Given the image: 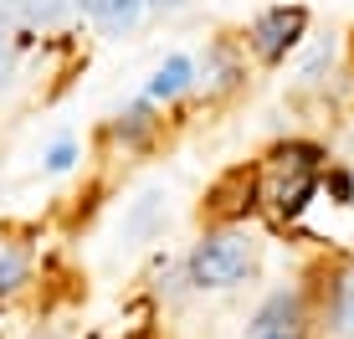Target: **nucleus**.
<instances>
[{"label":"nucleus","instance_id":"nucleus-13","mask_svg":"<svg viewBox=\"0 0 354 339\" xmlns=\"http://www.w3.org/2000/svg\"><path fill=\"white\" fill-rule=\"evenodd\" d=\"M72 154H77V149H72V139H57V144H52V154H46V170H67V165H72Z\"/></svg>","mask_w":354,"mask_h":339},{"label":"nucleus","instance_id":"nucleus-8","mask_svg":"<svg viewBox=\"0 0 354 339\" xmlns=\"http://www.w3.org/2000/svg\"><path fill=\"white\" fill-rule=\"evenodd\" d=\"M190 82H195V62H190V57H169V62L154 72V82H149V93H144V98H149V103H160V98H180Z\"/></svg>","mask_w":354,"mask_h":339},{"label":"nucleus","instance_id":"nucleus-12","mask_svg":"<svg viewBox=\"0 0 354 339\" xmlns=\"http://www.w3.org/2000/svg\"><path fill=\"white\" fill-rule=\"evenodd\" d=\"M10 72H16V36H10V26L0 21V88L10 82Z\"/></svg>","mask_w":354,"mask_h":339},{"label":"nucleus","instance_id":"nucleus-6","mask_svg":"<svg viewBox=\"0 0 354 339\" xmlns=\"http://www.w3.org/2000/svg\"><path fill=\"white\" fill-rule=\"evenodd\" d=\"M82 6H88V16H93L108 36H124V31L139 26V16H144V6H149V0H82Z\"/></svg>","mask_w":354,"mask_h":339},{"label":"nucleus","instance_id":"nucleus-1","mask_svg":"<svg viewBox=\"0 0 354 339\" xmlns=\"http://www.w3.org/2000/svg\"><path fill=\"white\" fill-rule=\"evenodd\" d=\"M252 170H257V205L262 211L272 216V221H298V216L308 211L319 180H324V149L292 139V144H277V149Z\"/></svg>","mask_w":354,"mask_h":339},{"label":"nucleus","instance_id":"nucleus-7","mask_svg":"<svg viewBox=\"0 0 354 339\" xmlns=\"http://www.w3.org/2000/svg\"><path fill=\"white\" fill-rule=\"evenodd\" d=\"M26 277H31V247L21 237L0 232V298H10Z\"/></svg>","mask_w":354,"mask_h":339},{"label":"nucleus","instance_id":"nucleus-15","mask_svg":"<svg viewBox=\"0 0 354 339\" xmlns=\"http://www.w3.org/2000/svg\"><path fill=\"white\" fill-rule=\"evenodd\" d=\"M0 21H6V0H0ZM6 26H10V21H6ZM10 31H16V26H10Z\"/></svg>","mask_w":354,"mask_h":339},{"label":"nucleus","instance_id":"nucleus-4","mask_svg":"<svg viewBox=\"0 0 354 339\" xmlns=\"http://www.w3.org/2000/svg\"><path fill=\"white\" fill-rule=\"evenodd\" d=\"M252 205H257V170H252V165L226 170V175L211 185V196H205L211 221H241Z\"/></svg>","mask_w":354,"mask_h":339},{"label":"nucleus","instance_id":"nucleus-17","mask_svg":"<svg viewBox=\"0 0 354 339\" xmlns=\"http://www.w3.org/2000/svg\"><path fill=\"white\" fill-rule=\"evenodd\" d=\"M52 339H57V334H52Z\"/></svg>","mask_w":354,"mask_h":339},{"label":"nucleus","instance_id":"nucleus-16","mask_svg":"<svg viewBox=\"0 0 354 339\" xmlns=\"http://www.w3.org/2000/svg\"><path fill=\"white\" fill-rule=\"evenodd\" d=\"M154 6H180V0H154Z\"/></svg>","mask_w":354,"mask_h":339},{"label":"nucleus","instance_id":"nucleus-9","mask_svg":"<svg viewBox=\"0 0 354 339\" xmlns=\"http://www.w3.org/2000/svg\"><path fill=\"white\" fill-rule=\"evenodd\" d=\"M160 211H165V201H160V190H149V196H139L133 201V211H129V221H124V232L133 237V241H144L160 226Z\"/></svg>","mask_w":354,"mask_h":339},{"label":"nucleus","instance_id":"nucleus-10","mask_svg":"<svg viewBox=\"0 0 354 339\" xmlns=\"http://www.w3.org/2000/svg\"><path fill=\"white\" fill-rule=\"evenodd\" d=\"M334 329L339 334H354V277H344L334 293Z\"/></svg>","mask_w":354,"mask_h":339},{"label":"nucleus","instance_id":"nucleus-3","mask_svg":"<svg viewBox=\"0 0 354 339\" xmlns=\"http://www.w3.org/2000/svg\"><path fill=\"white\" fill-rule=\"evenodd\" d=\"M303 31H308V10L303 6H272L267 16H257V26H252V52H257L267 67H277L292 46L303 42Z\"/></svg>","mask_w":354,"mask_h":339},{"label":"nucleus","instance_id":"nucleus-11","mask_svg":"<svg viewBox=\"0 0 354 339\" xmlns=\"http://www.w3.org/2000/svg\"><path fill=\"white\" fill-rule=\"evenodd\" d=\"M205 62L216 67V82H221V88H231V82L241 77V67H236V57H231V42H216L211 46V57H205Z\"/></svg>","mask_w":354,"mask_h":339},{"label":"nucleus","instance_id":"nucleus-14","mask_svg":"<svg viewBox=\"0 0 354 339\" xmlns=\"http://www.w3.org/2000/svg\"><path fill=\"white\" fill-rule=\"evenodd\" d=\"M267 339H303L298 329H288V334H267Z\"/></svg>","mask_w":354,"mask_h":339},{"label":"nucleus","instance_id":"nucleus-2","mask_svg":"<svg viewBox=\"0 0 354 339\" xmlns=\"http://www.w3.org/2000/svg\"><path fill=\"white\" fill-rule=\"evenodd\" d=\"M252 262H257V247H252L241 232H211L195 241L190 262H185V277L195 288H236L241 277L252 273Z\"/></svg>","mask_w":354,"mask_h":339},{"label":"nucleus","instance_id":"nucleus-5","mask_svg":"<svg viewBox=\"0 0 354 339\" xmlns=\"http://www.w3.org/2000/svg\"><path fill=\"white\" fill-rule=\"evenodd\" d=\"M298 319H303V298H298V293H272V298L257 309V319H252V334H257V339L288 334V329H298Z\"/></svg>","mask_w":354,"mask_h":339}]
</instances>
